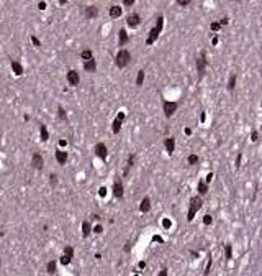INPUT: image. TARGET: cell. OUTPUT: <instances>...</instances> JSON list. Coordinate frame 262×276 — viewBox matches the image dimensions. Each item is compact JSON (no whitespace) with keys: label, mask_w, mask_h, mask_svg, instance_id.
Returning a JSON list of instances; mask_svg holds the SVG:
<instances>
[{"label":"cell","mask_w":262,"mask_h":276,"mask_svg":"<svg viewBox=\"0 0 262 276\" xmlns=\"http://www.w3.org/2000/svg\"><path fill=\"white\" fill-rule=\"evenodd\" d=\"M251 140H252V142H257V132H256V130H254L252 135H251Z\"/></svg>","instance_id":"ab89813d"},{"label":"cell","mask_w":262,"mask_h":276,"mask_svg":"<svg viewBox=\"0 0 262 276\" xmlns=\"http://www.w3.org/2000/svg\"><path fill=\"white\" fill-rule=\"evenodd\" d=\"M56 184H58V176L51 174V186H56Z\"/></svg>","instance_id":"e575fe53"},{"label":"cell","mask_w":262,"mask_h":276,"mask_svg":"<svg viewBox=\"0 0 262 276\" xmlns=\"http://www.w3.org/2000/svg\"><path fill=\"white\" fill-rule=\"evenodd\" d=\"M187 161H188V164H197V163H198V156H197V155H190Z\"/></svg>","instance_id":"f546056e"},{"label":"cell","mask_w":262,"mask_h":276,"mask_svg":"<svg viewBox=\"0 0 262 276\" xmlns=\"http://www.w3.org/2000/svg\"><path fill=\"white\" fill-rule=\"evenodd\" d=\"M95 155L98 156L100 159H107V156H108V150H107V146H105L103 143H98L95 146Z\"/></svg>","instance_id":"9c48e42d"},{"label":"cell","mask_w":262,"mask_h":276,"mask_svg":"<svg viewBox=\"0 0 262 276\" xmlns=\"http://www.w3.org/2000/svg\"><path fill=\"white\" fill-rule=\"evenodd\" d=\"M177 4L182 5V7H185V5H190V0H177Z\"/></svg>","instance_id":"8d00e7d4"},{"label":"cell","mask_w":262,"mask_h":276,"mask_svg":"<svg viewBox=\"0 0 262 276\" xmlns=\"http://www.w3.org/2000/svg\"><path fill=\"white\" fill-rule=\"evenodd\" d=\"M108 13H110V17L112 18H118V17H121L123 10H121V7H118V5H112L110 10H108Z\"/></svg>","instance_id":"9a60e30c"},{"label":"cell","mask_w":262,"mask_h":276,"mask_svg":"<svg viewBox=\"0 0 262 276\" xmlns=\"http://www.w3.org/2000/svg\"><path fill=\"white\" fill-rule=\"evenodd\" d=\"M126 23H128V25L131 26V28H136V26L139 25V23H141V17H139L138 13H131V15H129V17L126 18Z\"/></svg>","instance_id":"8fae6325"},{"label":"cell","mask_w":262,"mask_h":276,"mask_svg":"<svg viewBox=\"0 0 262 276\" xmlns=\"http://www.w3.org/2000/svg\"><path fill=\"white\" fill-rule=\"evenodd\" d=\"M12 69H13V72H15L17 76L23 74V66H21L18 61H12Z\"/></svg>","instance_id":"ffe728a7"},{"label":"cell","mask_w":262,"mask_h":276,"mask_svg":"<svg viewBox=\"0 0 262 276\" xmlns=\"http://www.w3.org/2000/svg\"><path fill=\"white\" fill-rule=\"evenodd\" d=\"M38 7H39V10H44V8H46V4H44V2H39V4H38Z\"/></svg>","instance_id":"7bdbcfd3"},{"label":"cell","mask_w":262,"mask_h":276,"mask_svg":"<svg viewBox=\"0 0 262 276\" xmlns=\"http://www.w3.org/2000/svg\"><path fill=\"white\" fill-rule=\"evenodd\" d=\"M157 276H167V270H166V268H162V270L159 271V275H157Z\"/></svg>","instance_id":"60d3db41"},{"label":"cell","mask_w":262,"mask_h":276,"mask_svg":"<svg viewBox=\"0 0 262 276\" xmlns=\"http://www.w3.org/2000/svg\"><path fill=\"white\" fill-rule=\"evenodd\" d=\"M112 191H113V194H115V197H118V199H123V196H125V189H123V183H121V179H117V181H115Z\"/></svg>","instance_id":"ba28073f"},{"label":"cell","mask_w":262,"mask_h":276,"mask_svg":"<svg viewBox=\"0 0 262 276\" xmlns=\"http://www.w3.org/2000/svg\"><path fill=\"white\" fill-rule=\"evenodd\" d=\"M210 28H211L213 31H218V30L221 28V25H220V23H216V21H215V23H211V25H210Z\"/></svg>","instance_id":"1f68e13d"},{"label":"cell","mask_w":262,"mask_h":276,"mask_svg":"<svg viewBox=\"0 0 262 276\" xmlns=\"http://www.w3.org/2000/svg\"><path fill=\"white\" fill-rule=\"evenodd\" d=\"M162 225H164V229H169L172 224H171V220H169V219H164V220H162Z\"/></svg>","instance_id":"d590c367"},{"label":"cell","mask_w":262,"mask_h":276,"mask_svg":"<svg viewBox=\"0 0 262 276\" xmlns=\"http://www.w3.org/2000/svg\"><path fill=\"white\" fill-rule=\"evenodd\" d=\"M210 270H211V258L208 260V263H207V270H205V276H208V273H210Z\"/></svg>","instance_id":"836d02e7"},{"label":"cell","mask_w":262,"mask_h":276,"mask_svg":"<svg viewBox=\"0 0 262 276\" xmlns=\"http://www.w3.org/2000/svg\"><path fill=\"white\" fill-rule=\"evenodd\" d=\"M164 146H166L167 153H169V155H172V153H174V150H175V140H174L172 137H171V138H166Z\"/></svg>","instance_id":"5bb4252c"},{"label":"cell","mask_w":262,"mask_h":276,"mask_svg":"<svg viewBox=\"0 0 262 276\" xmlns=\"http://www.w3.org/2000/svg\"><path fill=\"white\" fill-rule=\"evenodd\" d=\"M143 81H144V71H139L136 77V86H143Z\"/></svg>","instance_id":"83f0119b"},{"label":"cell","mask_w":262,"mask_h":276,"mask_svg":"<svg viewBox=\"0 0 262 276\" xmlns=\"http://www.w3.org/2000/svg\"><path fill=\"white\" fill-rule=\"evenodd\" d=\"M226 23H228V18H223V20L220 21V25H221V26H223V25H226Z\"/></svg>","instance_id":"bcb514c9"},{"label":"cell","mask_w":262,"mask_h":276,"mask_svg":"<svg viewBox=\"0 0 262 276\" xmlns=\"http://www.w3.org/2000/svg\"><path fill=\"white\" fill-rule=\"evenodd\" d=\"M90 232H92V230H90V224H89L87 220H84L82 222V235H84V237H89Z\"/></svg>","instance_id":"7402d4cb"},{"label":"cell","mask_w":262,"mask_h":276,"mask_svg":"<svg viewBox=\"0 0 262 276\" xmlns=\"http://www.w3.org/2000/svg\"><path fill=\"white\" fill-rule=\"evenodd\" d=\"M179 104L177 102H169V100H164L162 102V109H164V113H166V117H172L174 112L177 110Z\"/></svg>","instance_id":"5b68a950"},{"label":"cell","mask_w":262,"mask_h":276,"mask_svg":"<svg viewBox=\"0 0 262 276\" xmlns=\"http://www.w3.org/2000/svg\"><path fill=\"white\" fill-rule=\"evenodd\" d=\"M31 164H33L36 169H41L43 168V156L39 153H33V159H31Z\"/></svg>","instance_id":"4fadbf2b"},{"label":"cell","mask_w":262,"mask_h":276,"mask_svg":"<svg viewBox=\"0 0 262 276\" xmlns=\"http://www.w3.org/2000/svg\"><path fill=\"white\" fill-rule=\"evenodd\" d=\"M241 158H242V155H241V153H237V158H236V168L241 166Z\"/></svg>","instance_id":"74e56055"},{"label":"cell","mask_w":262,"mask_h":276,"mask_svg":"<svg viewBox=\"0 0 262 276\" xmlns=\"http://www.w3.org/2000/svg\"><path fill=\"white\" fill-rule=\"evenodd\" d=\"M205 67H207V54L202 53V54L197 58V72H198V77H203Z\"/></svg>","instance_id":"277c9868"},{"label":"cell","mask_w":262,"mask_h":276,"mask_svg":"<svg viewBox=\"0 0 262 276\" xmlns=\"http://www.w3.org/2000/svg\"><path fill=\"white\" fill-rule=\"evenodd\" d=\"M202 199H200L198 196H195V197H192L190 199V207H188V214H187V220L188 222H192L193 219H195V214L200 210V207H202Z\"/></svg>","instance_id":"7a4b0ae2"},{"label":"cell","mask_w":262,"mask_h":276,"mask_svg":"<svg viewBox=\"0 0 262 276\" xmlns=\"http://www.w3.org/2000/svg\"><path fill=\"white\" fill-rule=\"evenodd\" d=\"M31 41H33V45H36V46H41V43H39V40H38L36 36H31Z\"/></svg>","instance_id":"f35d334b"},{"label":"cell","mask_w":262,"mask_h":276,"mask_svg":"<svg viewBox=\"0 0 262 276\" xmlns=\"http://www.w3.org/2000/svg\"><path fill=\"white\" fill-rule=\"evenodd\" d=\"M39 133H41V140L43 142H48V138H49V133H48V130H46L44 125L39 127Z\"/></svg>","instance_id":"cb8c5ba5"},{"label":"cell","mask_w":262,"mask_h":276,"mask_svg":"<svg viewBox=\"0 0 262 276\" xmlns=\"http://www.w3.org/2000/svg\"><path fill=\"white\" fill-rule=\"evenodd\" d=\"M211 178H213V174H211V173H210V174L207 176V183H210V181H211Z\"/></svg>","instance_id":"7dc6e473"},{"label":"cell","mask_w":262,"mask_h":276,"mask_svg":"<svg viewBox=\"0 0 262 276\" xmlns=\"http://www.w3.org/2000/svg\"><path fill=\"white\" fill-rule=\"evenodd\" d=\"M198 192L202 194V196L208 192V186H207V183H203V181H200V183H198Z\"/></svg>","instance_id":"d4e9b609"},{"label":"cell","mask_w":262,"mask_h":276,"mask_svg":"<svg viewBox=\"0 0 262 276\" xmlns=\"http://www.w3.org/2000/svg\"><path fill=\"white\" fill-rule=\"evenodd\" d=\"M125 112H118V115H117V118L113 120V123H112V132L113 133H118L120 132V128H121V123L125 122Z\"/></svg>","instance_id":"8992f818"},{"label":"cell","mask_w":262,"mask_h":276,"mask_svg":"<svg viewBox=\"0 0 262 276\" xmlns=\"http://www.w3.org/2000/svg\"><path fill=\"white\" fill-rule=\"evenodd\" d=\"M67 82L71 84V86H77V84L80 82V77H79V72L77 71H69L67 72Z\"/></svg>","instance_id":"30bf717a"},{"label":"cell","mask_w":262,"mask_h":276,"mask_svg":"<svg viewBox=\"0 0 262 276\" xmlns=\"http://www.w3.org/2000/svg\"><path fill=\"white\" fill-rule=\"evenodd\" d=\"M234 86H236V74H231L228 81V91H234Z\"/></svg>","instance_id":"603a6c76"},{"label":"cell","mask_w":262,"mask_h":276,"mask_svg":"<svg viewBox=\"0 0 262 276\" xmlns=\"http://www.w3.org/2000/svg\"><path fill=\"white\" fill-rule=\"evenodd\" d=\"M123 4H125V5H128V7H129V5H133V4H134V0H125Z\"/></svg>","instance_id":"f6af8a7d"},{"label":"cell","mask_w":262,"mask_h":276,"mask_svg":"<svg viewBox=\"0 0 262 276\" xmlns=\"http://www.w3.org/2000/svg\"><path fill=\"white\" fill-rule=\"evenodd\" d=\"M84 69H85V71L93 72L97 69V61H95V59H90V61H87V63H84Z\"/></svg>","instance_id":"ac0fdd59"},{"label":"cell","mask_w":262,"mask_h":276,"mask_svg":"<svg viewBox=\"0 0 262 276\" xmlns=\"http://www.w3.org/2000/svg\"><path fill=\"white\" fill-rule=\"evenodd\" d=\"M162 26H164V17H162V15H159L157 21H156V25H154V28H151V31H149V36H148V40H146V45L151 46L156 40H157L159 35H161V31H162Z\"/></svg>","instance_id":"6da1fadb"},{"label":"cell","mask_w":262,"mask_h":276,"mask_svg":"<svg viewBox=\"0 0 262 276\" xmlns=\"http://www.w3.org/2000/svg\"><path fill=\"white\" fill-rule=\"evenodd\" d=\"M56 159H58V163L59 164H64L67 161V153L66 151H56Z\"/></svg>","instance_id":"d6986e66"},{"label":"cell","mask_w":262,"mask_h":276,"mask_svg":"<svg viewBox=\"0 0 262 276\" xmlns=\"http://www.w3.org/2000/svg\"><path fill=\"white\" fill-rule=\"evenodd\" d=\"M80 58L84 59V63H87V61L93 59V54H92V51H90V50H84L82 53H80Z\"/></svg>","instance_id":"44dd1931"},{"label":"cell","mask_w":262,"mask_h":276,"mask_svg":"<svg viewBox=\"0 0 262 276\" xmlns=\"http://www.w3.org/2000/svg\"><path fill=\"white\" fill-rule=\"evenodd\" d=\"M95 17H98V7H97V5L87 7V8H85V18L92 20V18H95Z\"/></svg>","instance_id":"7c38bea8"},{"label":"cell","mask_w":262,"mask_h":276,"mask_svg":"<svg viewBox=\"0 0 262 276\" xmlns=\"http://www.w3.org/2000/svg\"><path fill=\"white\" fill-rule=\"evenodd\" d=\"M72 256H74V248H72L71 245H67V247L64 248V255H63V258H61V265H69L72 261Z\"/></svg>","instance_id":"52a82bcc"},{"label":"cell","mask_w":262,"mask_h":276,"mask_svg":"<svg viewBox=\"0 0 262 276\" xmlns=\"http://www.w3.org/2000/svg\"><path fill=\"white\" fill-rule=\"evenodd\" d=\"M105 194H107V189H105V188H100V196L103 197Z\"/></svg>","instance_id":"ee69618b"},{"label":"cell","mask_w":262,"mask_h":276,"mask_svg":"<svg viewBox=\"0 0 262 276\" xmlns=\"http://www.w3.org/2000/svg\"><path fill=\"white\" fill-rule=\"evenodd\" d=\"M134 158H136V155H129V159H128V168H131L134 164Z\"/></svg>","instance_id":"d6a6232c"},{"label":"cell","mask_w":262,"mask_h":276,"mask_svg":"<svg viewBox=\"0 0 262 276\" xmlns=\"http://www.w3.org/2000/svg\"><path fill=\"white\" fill-rule=\"evenodd\" d=\"M139 210H141L143 214H146V212H149V210H151V199H149V197H144V199L141 201Z\"/></svg>","instance_id":"2e32d148"},{"label":"cell","mask_w":262,"mask_h":276,"mask_svg":"<svg viewBox=\"0 0 262 276\" xmlns=\"http://www.w3.org/2000/svg\"><path fill=\"white\" fill-rule=\"evenodd\" d=\"M48 273H49V275H54L56 273V261L54 260H51L49 263H48Z\"/></svg>","instance_id":"484cf974"},{"label":"cell","mask_w":262,"mask_h":276,"mask_svg":"<svg viewBox=\"0 0 262 276\" xmlns=\"http://www.w3.org/2000/svg\"><path fill=\"white\" fill-rule=\"evenodd\" d=\"M118 36H120V40H118V45L120 46H125L126 43H128V33H126L125 28H121L120 31H118Z\"/></svg>","instance_id":"e0dca14e"},{"label":"cell","mask_w":262,"mask_h":276,"mask_svg":"<svg viewBox=\"0 0 262 276\" xmlns=\"http://www.w3.org/2000/svg\"><path fill=\"white\" fill-rule=\"evenodd\" d=\"M58 115H59V118H61V120H67L66 110H64L63 107H59V109H58Z\"/></svg>","instance_id":"f1b7e54d"},{"label":"cell","mask_w":262,"mask_h":276,"mask_svg":"<svg viewBox=\"0 0 262 276\" xmlns=\"http://www.w3.org/2000/svg\"><path fill=\"white\" fill-rule=\"evenodd\" d=\"M211 222H213L211 215H205V217H203V224H205V225H210Z\"/></svg>","instance_id":"4dcf8cb0"},{"label":"cell","mask_w":262,"mask_h":276,"mask_svg":"<svg viewBox=\"0 0 262 276\" xmlns=\"http://www.w3.org/2000/svg\"><path fill=\"white\" fill-rule=\"evenodd\" d=\"M102 230H103L102 227H100V225H97L95 229H93V232H95V234H102Z\"/></svg>","instance_id":"b9f144b4"},{"label":"cell","mask_w":262,"mask_h":276,"mask_svg":"<svg viewBox=\"0 0 262 276\" xmlns=\"http://www.w3.org/2000/svg\"><path fill=\"white\" fill-rule=\"evenodd\" d=\"M225 251H226V260H231V258H233V247H231V245H226V247H225Z\"/></svg>","instance_id":"4316f807"},{"label":"cell","mask_w":262,"mask_h":276,"mask_svg":"<svg viewBox=\"0 0 262 276\" xmlns=\"http://www.w3.org/2000/svg\"><path fill=\"white\" fill-rule=\"evenodd\" d=\"M129 61H131V54H129L128 50H120L118 51L117 58H115V63H117L118 67H121V69L126 67L129 64Z\"/></svg>","instance_id":"3957f363"},{"label":"cell","mask_w":262,"mask_h":276,"mask_svg":"<svg viewBox=\"0 0 262 276\" xmlns=\"http://www.w3.org/2000/svg\"><path fill=\"white\" fill-rule=\"evenodd\" d=\"M0 265H2V261H0Z\"/></svg>","instance_id":"c3c4849f"},{"label":"cell","mask_w":262,"mask_h":276,"mask_svg":"<svg viewBox=\"0 0 262 276\" xmlns=\"http://www.w3.org/2000/svg\"><path fill=\"white\" fill-rule=\"evenodd\" d=\"M134 276H136V275H134Z\"/></svg>","instance_id":"681fc988"}]
</instances>
